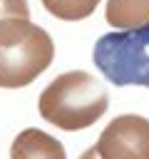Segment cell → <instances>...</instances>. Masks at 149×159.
<instances>
[{
	"mask_svg": "<svg viewBox=\"0 0 149 159\" xmlns=\"http://www.w3.org/2000/svg\"><path fill=\"white\" fill-rule=\"evenodd\" d=\"M52 37L40 25L27 17L0 20V87H27L52 65Z\"/></svg>",
	"mask_w": 149,
	"mask_h": 159,
	"instance_id": "obj_2",
	"label": "cell"
},
{
	"mask_svg": "<svg viewBox=\"0 0 149 159\" xmlns=\"http://www.w3.org/2000/svg\"><path fill=\"white\" fill-rule=\"evenodd\" d=\"M94 147L102 159H149V119L119 114L102 129Z\"/></svg>",
	"mask_w": 149,
	"mask_h": 159,
	"instance_id": "obj_4",
	"label": "cell"
},
{
	"mask_svg": "<svg viewBox=\"0 0 149 159\" xmlns=\"http://www.w3.org/2000/svg\"><path fill=\"white\" fill-rule=\"evenodd\" d=\"M27 0H0V20L2 17H27Z\"/></svg>",
	"mask_w": 149,
	"mask_h": 159,
	"instance_id": "obj_8",
	"label": "cell"
},
{
	"mask_svg": "<svg viewBox=\"0 0 149 159\" xmlns=\"http://www.w3.org/2000/svg\"><path fill=\"white\" fill-rule=\"evenodd\" d=\"M45 10L50 15H55L57 20H70V22H77V20H84L89 17L99 0H42Z\"/></svg>",
	"mask_w": 149,
	"mask_h": 159,
	"instance_id": "obj_7",
	"label": "cell"
},
{
	"mask_svg": "<svg viewBox=\"0 0 149 159\" xmlns=\"http://www.w3.org/2000/svg\"><path fill=\"white\" fill-rule=\"evenodd\" d=\"M107 22L117 32H129L149 25V0H107Z\"/></svg>",
	"mask_w": 149,
	"mask_h": 159,
	"instance_id": "obj_6",
	"label": "cell"
},
{
	"mask_svg": "<svg viewBox=\"0 0 149 159\" xmlns=\"http://www.w3.org/2000/svg\"><path fill=\"white\" fill-rule=\"evenodd\" d=\"M109 107L107 87L84 70L62 72L40 94V117L65 132L92 127Z\"/></svg>",
	"mask_w": 149,
	"mask_h": 159,
	"instance_id": "obj_1",
	"label": "cell"
},
{
	"mask_svg": "<svg viewBox=\"0 0 149 159\" xmlns=\"http://www.w3.org/2000/svg\"><path fill=\"white\" fill-rule=\"evenodd\" d=\"M79 159H102V157H99V152H97V147H92V149H87V152H84V154H82Z\"/></svg>",
	"mask_w": 149,
	"mask_h": 159,
	"instance_id": "obj_9",
	"label": "cell"
},
{
	"mask_svg": "<svg viewBox=\"0 0 149 159\" xmlns=\"http://www.w3.org/2000/svg\"><path fill=\"white\" fill-rule=\"evenodd\" d=\"M92 57L109 82L119 87H149V25L129 32L102 35Z\"/></svg>",
	"mask_w": 149,
	"mask_h": 159,
	"instance_id": "obj_3",
	"label": "cell"
},
{
	"mask_svg": "<svg viewBox=\"0 0 149 159\" xmlns=\"http://www.w3.org/2000/svg\"><path fill=\"white\" fill-rule=\"evenodd\" d=\"M10 159H67L60 139L42 129L27 127L10 144Z\"/></svg>",
	"mask_w": 149,
	"mask_h": 159,
	"instance_id": "obj_5",
	"label": "cell"
}]
</instances>
